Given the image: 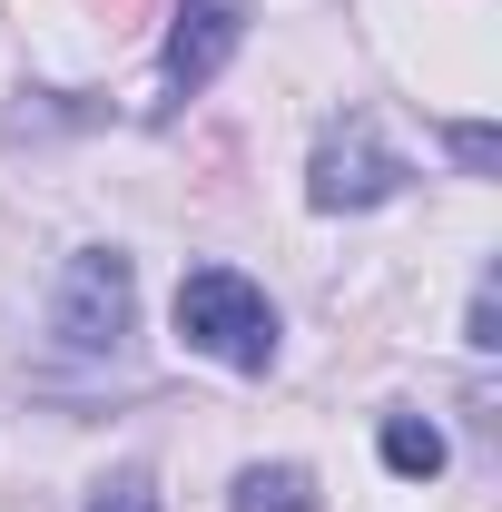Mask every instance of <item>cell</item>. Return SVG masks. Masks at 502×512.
<instances>
[{"instance_id":"cell-4","label":"cell","mask_w":502,"mask_h":512,"mask_svg":"<svg viewBox=\"0 0 502 512\" xmlns=\"http://www.w3.org/2000/svg\"><path fill=\"white\" fill-rule=\"evenodd\" d=\"M247 40V10L237 0H178V20H168V50H158V99L178 109V99H197L217 69H227V50Z\"/></svg>"},{"instance_id":"cell-9","label":"cell","mask_w":502,"mask_h":512,"mask_svg":"<svg viewBox=\"0 0 502 512\" xmlns=\"http://www.w3.org/2000/svg\"><path fill=\"white\" fill-rule=\"evenodd\" d=\"M463 345H483V355H493V345H502V335H493V276L473 286V335H463Z\"/></svg>"},{"instance_id":"cell-8","label":"cell","mask_w":502,"mask_h":512,"mask_svg":"<svg viewBox=\"0 0 502 512\" xmlns=\"http://www.w3.org/2000/svg\"><path fill=\"white\" fill-rule=\"evenodd\" d=\"M453 158H463L473 178H493V128H483V119H463V128H453Z\"/></svg>"},{"instance_id":"cell-3","label":"cell","mask_w":502,"mask_h":512,"mask_svg":"<svg viewBox=\"0 0 502 512\" xmlns=\"http://www.w3.org/2000/svg\"><path fill=\"white\" fill-rule=\"evenodd\" d=\"M394 188H404V158H394L365 119L325 128V148H315V168H306V197L325 217H365V207H384Z\"/></svg>"},{"instance_id":"cell-7","label":"cell","mask_w":502,"mask_h":512,"mask_svg":"<svg viewBox=\"0 0 502 512\" xmlns=\"http://www.w3.org/2000/svg\"><path fill=\"white\" fill-rule=\"evenodd\" d=\"M89 512H158V483H148L138 463H119V473H109V483L89 493Z\"/></svg>"},{"instance_id":"cell-5","label":"cell","mask_w":502,"mask_h":512,"mask_svg":"<svg viewBox=\"0 0 502 512\" xmlns=\"http://www.w3.org/2000/svg\"><path fill=\"white\" fill-rule=\"evenodd\" d=\"M227 512H315V483L296 463H247L237 493H227Z\"/></svg>"},{"instance_id":"cell-6","label":"cell","mask_w":502,"mask_h":512,"mask_svg":"<svg viewBox=\"0 0 502 512\" xmlns=\"http://www.w3.org/2000/svg\"><path fill=\"white\" fill-rule=\"evenodd\" d=\"M384 473H404V483H434L443 473V434L424 424V414H384Z\"/></svg>"},{"instance_id":"cell-2","label":"cell","mask_w":502,"mask_h":512,"mask_svg":"<svg viewBox=\"0 0 502 512\" xmlns=\"http://www.w3.org/2000/svg\"><path fill=\"white\" fill-rule=\"evenodd\" d=\"M128 316H138V276H128L119 247H79L60 266V306H50V335H60L69 365H99V355H119Z\"/></svg>"},{"instance_id":"cell-1","label":"cell","mask_w":502,"mask_h":512,"mask_svg":"<svg viewBox=\"0 0 502 512\" xmlns=\"http://www.w3.org/2000/svg\"><path fill=\"white\" fill-rule=\"evenodd\" d=\"M178 345L207 355V365H227V375H266L276 365V306L237 266H197L178 286Z\"/></svg>"}]
</instances>
